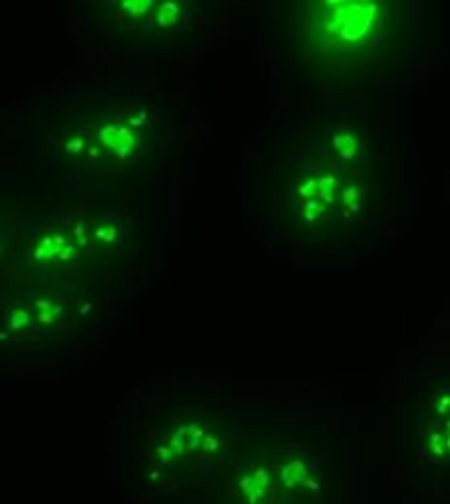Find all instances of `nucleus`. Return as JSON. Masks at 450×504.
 I'll use <instances>...</instances> for the list:
<instances>
[{
  "label": "nucleus",
  "mask_w": 450,
  "mask_h": 504,
  "mask_svg": "<svg viewBox=\"0 0 450 504\" xmlns=\"http://www.w3.org/2000/svg\"><path fill=\"white\" fill-rule=\"evenodd\" d=\"M303 6L305 59L324 86L379 84L406 68L412 35L402 2L322 0Z\"/></svg>",
  "instance_id": "1"
},
{
  "label": "nucleus",
  "mask_w": 450,
  "mask_h": 504,
  "mask_svg": "<svg viewBox=\"0 0 450 504\" xmlns=\"http://www.w3.org/2000/svg\"><path fill=\"white\" fill-rule=\"evenodd\" d=\"M419 454L437 468L450 470V375L433 382L419 408Z\"/></svg>",
  "instance_id": "2"
}]
</instances>
